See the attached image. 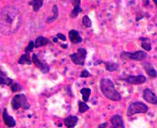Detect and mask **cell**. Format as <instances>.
Returning <instances> with one entry per match:
<instances>
[{
    "mask_svg": "<svg viewBox=\"0 0 157 128\" xmlns=\"http://www.w3.org/2000/svg\"><path fill=\"white\" fill-rule=\"evenodd\" d=\"M22 23V16L15 6L8 5L0 10V32L5 36L16 33Z\"/></svg>",
    "mask_w": 157,
    "mask_h": 128,
    "instance_id": "1",
    "label": "cell"
},
{
    "mask_svg": "<svg viewBox=\"0 0 157 128\" xmlns=\"http://www.w3.org/2000/svg\"><path fill=\"white\" fill-rule=\"evenodd\" d=\"M100 88L102 94L108 100L114 102H119L122 100V96L116 89L114 84L109 78H103L100 82Z\"/></svg>",
    "mask_w": 157,
    "mask_h": 128,
    "instance_id": "2",
    "label": "cell"
},
{
    "mask_svg": "<svg viewBox=\"0 0 157 128\" xmlns=\"http://www.w3.org/2000/svg\"><path fill=\"white\" fill-rule=\"evenodd\" d=\"M148 111V107L144 102L136 101L132 102L127 109L126 116L131 117L137 113H146Z\"/></svg>",
    "mask_w": 157,
    "mask_h": 128,
    "instance_id": "3",
    "label": "cell"
},
{
    "mask_svg": "<svg viewBox=\"0 0 157 128\" xmlns=\"http://www.w3.org/2000/svg\"><path fill=\"white\" fill-rule=\"evenodd\" d=\"M11 105L13 109L17 111L19 108H22L23 110H28L30 107V104H29L25 94H16L13 96L12 101Z\"/></svg>",
    "mask_w": 157,
    "mask_h": 128,
    "instance_id": "4",
    "label": "cell"
},
{
    "mask_svg": "<svg viewBox=\"0 0 157 128\" xmlns=\"http://www.w3.org/2000/svg\"><path fill=\"white\" fill-rule=\"evenodd\" d=\"M87 52L84 48H78L76 52L70 55V59L75 65L83 66L85 64Z\"/></svg>",
    "mask_w": 157,
    "mask_h": 128,
    "instance_id": "5",
    "label": "cell"
},
{
    "mask_svg": "<svg viewBox=\"0 0 157 128\" xmlns=\"http://www.w3.org/2000/svg\"><path fill=\"white\" fill-rule=\"evenodd\" d=\"M147 57V53L142 50H139L134 52H122L120 53V58H121V59L128 58V59L136 60V61H142V60H145Z\"/></svg>",
    "mask_w": 157,
    "mask_h": 128,
    "instance_id": "6",
    "label": "cell"
},
{
    "mask_svg": "<svg viewBox=\"0 0 157 128\" xmlns=\"http://www.w3.org/2000/svg\"><path fill=\"white\" fill-rule=\"evenodd\" d=\"M120 80L126 82V83L131 84V85H142V84L145 83L147 78L145 75L139 74V75L136 76L128 75L126 77L120 78Z\"/></svg>",
    "mask_w": 157,
    "mask_h": 128,
    "instance_id": "7",
    "label": "cell"
},
{
    "mask_svg": "<svg viewBox=\"0 0 157 128\" xmlns=\"http://www.w3.org/2000/svg\"><path fill=\"white\" fill-rule=\"evenodd\" d=\"M32 62L41 72L44 73V74H47V73H49V72H50V69L48 64L40 60L36 54L33 55Z\"/></svg>",
    "mask_w": 157,
    "mask_h": 128,
    "instance_id": "8",
    "label": "cell"
},
{
    "mask_svg": "<svg viewBox=\"0 0 157 128\" xmlns=\"http://www.w3.org/2000/svg\"><path fill=\"white\" fill-rule=\"evenodd\" d=\"M143 99L150 104H152L154 105H157V98L156 94L151 89L145 88L143 91Z\"/></svg>",
    "mask_w": 157,
    "mask_h": 128,
    "instance_id": "9",
    "label": "cell"
},
{
    "mask_svg": "<svg viewBox=\"0 0 157 128\" xmlns=\"http://www.w3.org/2000/svg\"><path fill=\"white\" fill-rule=\"evenodd\" d=\"M110 121L113 128H125L123 119L120 115H114L111 117Z\"/></svg>",
    "mask_w": 157,
    "mask_h": 128,
    "instance_id": "10",
    "label": "cell"
},
{
    "mask_svg": "<svg viewBox=\"0 0 157 128\" xmlns=\"http://www.w3.org/2000/svg\"><path fill=\"white\" fill-rule=\"evenodd\" d=\"M2 119H3V121H4V123L5 124V125L8 126V127H13L16 126V120L14 119L13 117L10 116V115L8 114L7 109H4V111H3Z\"/></svg>",
    "mask_w": 157,
    "mask_h": 128,
    "instance_id": "11",
    "label": "cell"
},
{
    "mask_svg": "<svg viewBox=\"0 0 157 128\" xmlns=\"http://www.w3.org/2000/svg\"><path fill=\"white\" fill-rule=\"evenodd\" d=\"M68 36L70 41L72 42V43H74V44L81 43L82 41H83L81 36H80L79 32H78V31H77L75 30H71L69 32Z\"/></svg>",
    "mask_w": 157,
    "mask_h": 128,
    "instance_id": "12",
    "label": "cell"
},
{
    "mask_svg": "<svg viewBox=\"0 0 157 128\" xmlns=\"http://www.w3.org/2000/svg\"><path fill=\"white\" fill-rule=\"evenodd\" d=\"M72 5L74 7L73 10L70 13V16L71 18H76L78 16V14L81 13L82 12V8H81V1L80 0H77V1H72Z\"/></svg>",
    "mask_w": 157,
    "mask_h": 128,
    "instance_id": "13",
    "label": "cell"
},
{
    "mask_svg": "<svg viewBox=\"0 0 157 128\" xmlns=\"http://www.w3.org/2000/svg\"><path fill=\"white\" fill-rule=\"evenodd\" d=\"M78 122V118L77 116H69L63 121L64 125L67 128H74Z\"/></svg>",
    "mask_w": 157,
    "mask_h": 128,
    "instance_id": "14",
    "label": "cell"
},
{
    "mask_svg": "<svg viewBox=\"0 0 157 128\" xmlns=\"http://www.w3.org/2000/svg\"><path fill=\"white\" fill-rule=\"evenodd\" d=\"M144 69H145V72L147 73V75L150 77H156L157 73L156 69H155L154 67L153 66V65L149 62H145L143 64Z\"/></svg>",
    "mask_w": 157,
    "mask_h": 128,
    "instance_id": "15",
    "label": "cell"
},
{
    "mask_svg": "<svg viewBox=\"0 0 157 128\" xmlns=\"http://www.w3.org/2000/svg\"><path fill=\"white\" fill-rule=\"evenodd\" d=\"M140 41H141V47L142 49H145V51H149L151 50L152 49V46H151V39L145 37H141L140 38Z\"/></svg>",
    "mask_w": 157,
    "mask_h": 128,
    "instance_id": "16",
    "label": "cell"
},
{
    "mask_svg": "<svg viewBox=\"0 0 157 128\" xmlns=\"http://www.w3.org/2000/svg\"><path fill=\"white\" fill-rule=\"evenodd\" d=\"M13 83V80L8 77L4 72L0 70V85H10Z\"/></svg>",
    "mask_w": 157,
    "mask_h": 128,
    "instance_id": "17",
    "label": "cell"
},
{
    "mask_svg": "<svg viewBox=\"0 0 157 128\" xmlns=\"http://www.w3.org/2000/svg\"><path fill=\"white\" fill-rule=\"evenodd\" d=\"M49 43H50V41H49L48 38L43 37V36H38L34 42L35 48H38L40 47H43V46L48 44Z\"/></svg>",
    "mask_w": 157,
    "mask_h": 128,
    "instance_id": "18",
    "label": "cell"
},
{
    "mask_svg": "<svg viewBox=\"0 0 157 128\" xmlns=\"http://www.w3.org/2000/svg\"><path fill=\"white\" fill-rule=\"evenodd\" d=\"M18 63L23 65V64H27V65H31L32 64V59H31L30 53H25L19 58L18 60Z\"/></svg>",
    "mask_w": 157,
    "mask_h": 128,
    "instance_id": "19",
    "label": "cell"
},
{
    "mask_svg": "<svg viewBox=\"0 0 157 128\" xmlns=\"http://www.w3.org/2000/svg\"><path fill=\"white\" fill-rule=\"evenodd\" d=\"M44 4L43 0H32L29 2V5L33 7L34 12H38L40 8H42Z\"/></svg>",
    "mask_w": 157,
    "mask_h": 128,
    "instance_id": "20",
    "label": "cell"
},
{
    "mask_svg": "<svg viewBox=\"0 0 157 128\" xmlns=\"http://www.w3.org/2000/svg\"><path fill=\"white\" fill-rule=\"evenodd\" d=\"M104 65L105 66V69L109 72H113L117 71L119 68V64L117 63H113V62H104Z\"/></svg>",
    "mask_w": 157,
    "mask_h": 128,
    "instance_id": "21",
    "label": "cell"
},
{
    "mask_svg": "<svg viewBox=\"0 0 157 128\" xmlns=\"http://www.w3.org/2000/svg\"><path fill=\"white\" fill-rule=\"evenodd\" d=\"M52 13H53V16H50L49 18H47V23L50 24L52 23L54 21H56L58 19V15H59V11H58V8L56 5H54L52 7Z\"/></svg>",
    "mask_w": 157,
    "mask_h": 128,
    "instance_id": "22",
    "label": "cell"
},
{
    "mask_svg": "<svg viewBox=\"0 0 157 128\" xmlns=\"http://www.w3.org/2000/svg\"><path fill=\"white\" fill-rule=\"evenodd\" d=\"M81 94H82V99H83V102H87L89 100V96H90L92 90L89 88H83L80 91Z\"/></svg>",
    "mask_w": 157,
    "mask_h": 128,
    "instance_id": "23",
    "label": "cell"
},
{
    "mask_svg": "<svg viewBox=\"0 0 157 128\" xmlns=\"http://www.w3.org/2000/svg\"><path fill=\"white\" fill-rule=\"evenodd\" d=\"M89 109V105H87V104L86 103V102L81 101L78 102V111H79L80 113H84L85 112H86Z\"/></svg>",
    "mask_w": 157,
    "mask_h": 128,
    "instance_id": "24",
    "label": "cell"
},
{
    "mask_svg": "<svg viewBox=\"0 0 157 128\" xmlns=\"http://www.w3.org/2000/svg\"><path fill=\"white\" fill-rule=\"evenodd\" d=\"M82 24L85 27H87V28L92 27V21L87 15L83 16V17L82 18Z\"/></svg>",
    "mask_w": 157,
    "mask_h": 128,
    "instance_id": "25",
    "label": "cell"
},
{
    "mask_svg": "<svg viewBox=\"0 0 157 128\" xmlns=\"http://www.w3.org/2000/svg\"><path fill=\"white\" fill-rule=\"evenodd\" d=\"M10 88H11V91L13 92H19V91L22 90V87H21L19 83L13 84L11 87H10Z\"/></svg>",
    "mask_w": 157,
    "mask_h": 128,
    "instance_id": "26",
    "label": "cell"
},
{
    "mask_svg": "<svg viewBox=\"0 0 157 128\" xmlns=\"http://www.w3.org/2000/svg\"><path fill=\"white\" fill-rule=\"evenodd\" d=\"M34 47H35L34 42L31 41L30 43H29L28 46H27V47H26V49H25V53H30V52H32L33 49H34Z\"/></svg>",
    "mask_w": 157,
    "mask_h": 128,
    "instance_id": "27",
    "label": "cell"
},
{
    "mask_svg": "<svg viewBox=\"0 0 157 128\" xmlns=\"http://www.w3.org/2000/svg\"><path fill=\"white\" fill-rule=\"evenodd\" d=\"M91 77V74L86 70V69L83 70V72H81V75H80V77L81 78H86V77Z\"/></svg>",
    "mask_w": 157,
    "mask_h": 128,
    "instance_id": "28",
    "label": "cell"
},
{
    "mask_svg": "<svg viewBox=\"0 0 157 128\" xmlns=\"http://www.w3.org/2000/svg\"><path fill=\"white\" fill-rule=\"evenodd\" d=\"M56 37H57L58 39L61 40V41H67V38H66V36L62 33H58L57 36H56Z\"/></svg>",
    "mask_w": 157,
    "mask_h": 128,
    "instance_id": "29",
    "label": "cell"
},
{
    "mask_svg": "<svg viewBox=\"0 0 157 128\" xmlns=\"http://www.w3.org/2000/svg\"><path fill=\"white\" fill-rule=\"evenodd\" d=\"M107 125H108L107 122H104V123L100 124V125L98 126V128H105V127H106Z\"/></svg>",
    "mask_w": 157,
    "mask_h": 128,
    "instance_id": "30",
    "label": "cell"
},
{
    "mask_svg": "<svg viewBox=\"0 0 157 128\" xmlns=\"http://www.w3.org/2000/svg\"><path fill=\"white\" fill-rule=\"evenodd\" d=\"M61 47H63V48L64 49H67V44H65V45H63V44H61Z\"/></svg>",
    "mask_w": 157,
    "mask_h": 128,
    "instance_id": "31",
    "label": "cell"
},
{
    "mask_svg": "<svg viewBox=\"0 0 157 128\" xmlns=\"http://www.w3.org/2000/svg\"><path fill=\"white\" fill-rule=\"evenodd\" d=\"M53 41L55 42V43H56V42H58V38H53Z\"/></svg>",
    "mask_w": 157,
    "mask_h": 128,
    "instance_id": "32",
    "label": "cell"
}]
</instances>
